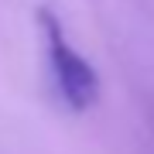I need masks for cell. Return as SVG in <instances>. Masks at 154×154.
<instances>
[{
	"label": "cell",
	"mask_w": 154,
	"mask_h": 154,
	"mask_svg": "<svg viewBox=\"0 0 154 154\" xmlns=\"http://www.w3.org/2000/svg\"><path fill=\"white\" fill-rule=\"evenodd\" d=\"M38 28L45 38V55H48V69L55 79V89L62 103L69 110L82 113L99 99V75L89 62L72 48V41L62 31V21L51 7H38Z\"/></svg>",
	"instance_id": "obj_1"
}]
</instances>
